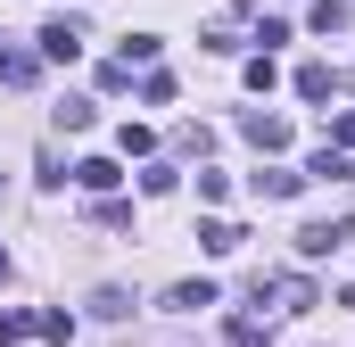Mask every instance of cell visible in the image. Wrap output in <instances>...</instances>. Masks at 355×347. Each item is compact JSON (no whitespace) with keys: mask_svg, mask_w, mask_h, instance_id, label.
<instances>
[{"mask_svg":"<svg viewBox=\"0 0 355 347\" xmlns=\"http://www.w3.org/2000/svg\"><path fill=\"white\" fill-rule=\"evenodd\" d=\"M347 240H355V223H306L297 232V257H339Z\"/></svg>","mask_w":355,"mask_h":347,"instance_id":"6da1fadb","label":"cell"},{"mask_svg":"<svg viewBox=\"0 0 355 347\" xmlns=\"http://www.w3.org/2000/svg\"><path fill=\"white\" fill-rule=\"evenodd\" d=\"M240 133H248V141H257L265 158H281V149H289V116H248Z\"/></svg>","mask_w":355,"mask_h":347,"instance_id":"7a4b0ae2","label":"cell"},{"mask_svg":"<svg viewBox=\"0 0 355 347\" xmlns=\"http://www.w3.org/2000/svg\"><path fill=\"white\" fill-rule=\"evenodd\" d=\"M33 42H42V58H58V67H67V58H75V50H83V33H75V25H67V17H58V25H42V33H33Z\"/></svg>","mask_w":355,"mask_h":347,"instance_id":"3957f363","label":"cell"},{"mask_svg":"<svg viewBox=\"0 0 355 347\" xmlns=\"http://www.w3.org/2000/svg\"><path fill=\"white\" fill-rule=\"evenodd\" d=\"M75 182H83V190H99V198H107V190H116L124 174H116V158H83V166H75Z\"/></svg>","mask_w":355,"mask_h":347,"instance_id":"277c9868","label":"cell"},{"mask_svg":"<svg viewBox=\"0 0 355 347\" xmlns=\"http://www.w3.org/2000/svg\"><path fill=\"white\" fill-rule=\"evenodd\" d=\"M297 190H306V174H289V166L257 174V198H297Z\"/></svg>","mask_w":355,"mask_h":347,"instance_id":"5b68a950","label":"cell"},{"mask_svg":"<svg viewBox=\"0 0 355 347\" xmlns=\"http://www.w3.org/2000/svg\"><path fill=\"white\" fill-rule=\"evenodd\" d=\"M198 240H207V257H232L248 232H240V223H198Z\"/></svg>","mask_w":355,"mask_h":347,"instance_id":"8992f818","label":"cell"},{"mask_svg":"<svg viewBox=\"0 0 355 347\" xmlns=\"http://www.w3.org/2000/svg\"><path fill=\"white\" fill-rule=\"evenodd\" d=\"M331 91H339L331 67H297V99H331Z\"/></svg>","mask_w":355,"mask_h":347,"instance_id":"52a82bcc","label":"cell"},{"mask_svg":"<svg viewBox=\"0 0 355 347\" xmlns=\"http://www.w3.org/2000/svg\"><path fill=\"white\" fill-rule=\"evenodd\" d=\"M91 314H99V323H124L132 298H124V289H91Z\"/></svg>","mask_w":355,"mask_h":347,"instance_id":"ba28073f","label":"cell"},{"mask_svg":"<svg viewBox=\"0 0 355 347\" xmlns=\"http://www.w3.org/2000/svg\"><path fill=\"white\" fill-rule=\"evenodd\" d=\"M166 306H182V314H198V306H215V281H182Z\"/></svg>","mask_w":355,"mask_h":347,"instance_id":"9c48e42d","label":"cell"},{"mask_svg":"<svg viewBox=\"0 0 355 347\" xmlns=\"http://www.w3.org/2000/svg\"><path fill=\"white\" fill-rule=\"evenodd\" d=\"M116 149H124V158H149V149H157V133H149V124H124V133H116Z\"/></svg>","mask_w":355,"mask_h":347,"instance_id":"30bf717a","label":"cell"},{"mask_svg":"<svg viewBox=\"0 0 355 347\" xmlns=\"http://www.w3.org/2000/svg\"><path fill=\"white\" fill-rule=\"evenodd\" d=\"M347 17H355L347 0H314V33H339V25H347Z\"/></svg>","mask_w":355,"mask_h":347,"instance_id":"8fae6325","label":"cell"},{"mask_svg":"<svg viewBox=\"0 0 355 347\" xmlns=\"http://www.w3.org/2000/svg\"><path fill=\"white\" fill-rule=\"evenodd\" d=\"M0 83L25 91V83H33V58H25V50H8V58H0Z\"/></svg>","mask_w":355,"mask_h":347,"instance_id":"7c38bea8","label":"cell"},{"mask_svg":"<svg viewBox=\"0 0 355 347\" xmlns=\"http://www.w3.org/2000/svg\"><path fill=\"white\" fill-rule=\"evenodd\" d=\"M42 331V314H0V347H17V339H33Z\"/></svg>","mask_w":355,"mask_h":347,"instance_id":"4fadbf2b","label":"cell"},{"mask_svg":"<svg viewBox=\"0 0 355 347\" xmlns=\"http://www.w3.org/2000/svg\"><path fill=\"white\" fill-rule=\"evenodd\" d=\"M331 149H355V108H339V116H331Z\"/></svg>","mask_w":355,"mask_h":347,"instance_id":"5bb4252c","label":"cell"},{"mask_svg":"<svg viewBox=\"0 0 355 347\" xmlns=\"http://www.w3.org/2000/svg\"><path fill=\"white\" fill-rule=\"evenodd\" d=\"M0 273H8V248H0Z\"/></svg>","mask_w":355,"mask_h":347,"instance_id":"9a60e30c","label":"cell"}]
</instances>
